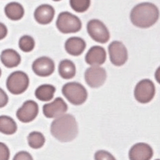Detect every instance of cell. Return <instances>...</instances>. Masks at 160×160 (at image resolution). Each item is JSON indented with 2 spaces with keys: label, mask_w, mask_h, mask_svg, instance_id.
I'll list each match as a JSON object with an SVG mask.
<instances>
[{
  "label": "cell",
  "mask_w": 160,
  "mask_h": 160,
  "mask_svg": "<svg viewBox=\"0 0 160 160\" xmlns=\"http://www.w3.org/2000/svg\"><path fill=\"white\" fill-rule=\"evenodd\" d=\"M155 160H160L159 159H155Z\"/></svg>",
  "instance_id": "cell-31"
},
{
  "label": "cell",
  "mask_w": 160,
  "mask_h": 160,
  "mask_svg": "<svg viewBox=\"0 0 160 160\" xmlns=\"http://www.w3.org/2000/svg\"><path fill=\"white\" fill-rule=\"evenodd\" d=\"M12 160H33V158L28 152L23 151L17 152Z\"/></svg>",
  "instance_id": "cell-27"
},
{
  "label": "cell",
  "mask_w": 160,
  "mask_h": 160,
  "mask_svg": "<svg viewBox=\"0 0 160 160\" xmlns=\"http://www.w3.org/2000/svg\"><path fill=\"white\" fill-rule=\"evenodd\" d=\"M62 93L65 98L74 105H81L88 98L87 89L77 82L66 83L62 86Z\"/></svg>",
  "instance_id": "cell-3"
},
{
  "label": "cell",
  "mask_w": 160,
  "mask_h": 160,
  "mask_svg": "<svg viewBox=\"0 0 160 160\" xmlns=\"http://www.w3.org/2000/svg\"><path fill=\"white\" fill-rule=\"evenodd\" d=\"M87 30L93 40L100 43H106L110 39V34L107 26L101 21L92 19L87 24Z\"/></svg>",
  "instance_id": "cell-7"
},
{
  "label": "cell",
  "mask_w": 160,
  "mask_h": 160,
  "mask_svg": "<svg viewBox=\"0 0 160 160\" xmlns=\"http://www.w3.org/2000/svg\"><path fill=\"white\" fill-rule=\"evenodd\" d=\"M76 72V65L69 59L61 61L58 65V74L62 78L66 80L72 79L75 76Z\"/></svg>",
  "instance_id": "cell-19"
},
{
  "label": "cell",
  "mask_w": 160,
  "mask_h": 160,
  "mask_svg": "<svg viewBox=\"0 0 160 160\" xmlns=\"http://www.w3.org/2000/svg\"><path fill=\"white\" fill-rule=\"evenodd\" d=\"M155 95V86L150 79H143L136 85L134 96L138 102L142 104L150 102Z\"/></svg>",
  "instance_id": "cell-6"
},
{
  "label": "cell",
  "mask_w": 160,
  "mask_h": 160,
  "mask_svg": "<svg viewBox=\"0 0 160 160\" xmlns=\"http://www.w3.org/2000/svg\"><path fill=\"white\" fill-rule=\"evenodd\" d=\"M94 159L95 160H116L112 154L104 150H100L96 152Z\"/></svg>",
  "instance_id": "cell-25"
},
{
  "label": "cell",
  "mask_w": 160,
  "mask_h": 160,
  "mask_svg": "<svg viewBox=\"0 0 160 160\" xmlns=\"http://www.w3.org/2000/svg\"><path fill=\"white\" fill-rule=\"evenodd\" d=\"M68 109V105L62 98H57L53 102L45 104L43 113L48 118H58L65 115Z\"/></svg>",
  "instance_id": "cell-11"
},
{
  "label": "cell",
  "mask_w": 160,
  "mask_h": 160,
  "mask_svg": "<svg viewBox=\"0 0 160 160\" xmlns=\"http://www.w3.org/2000/svg\"><path fill=\"white\" fill-rule=\"evenodd\" d=\"M59 32L63 34L76 33L81 30V21L77 16L69 12H62L59 14L56 22Z\"/></svg>",
  "instance_id": "cell-4"
},
{
  "label": "cell",
  "mask_w": 160,
  "mask_h": 160,
  "mask_svg": "<svg viewBox=\"0 0 160 160\" xmlns=\"http://www.w3.org/2000/svg\"><path fill=\"white\" fill-rule=\"evenodd\" d=\"M109 58L111 63L116 66H122L128 60V51L124 45L118 41L111 42L109 47Z\"/></svg>",
  "instance_id": "cell-8"
},
{
  "label": "cell",
  "mask_w": 160,
  "mask_h": 160,
  "mask_svg": "<svg viewBox=\"0 0 160 160\" xmlns=\"http://www.w3.org/2000/svg\"><path fill=\"white\" fill-rule=\"evenodd\" d=\"M55 92V87L49 84H44L38 87L35 90L34 94L38 100L41 101L48 102L54 98Z\"/></svg>",
  "instance_id": "cell-20"
},
{
  "label": "cell",
  "mask_w": 160,
  "mask_h": 160,
  "mask_svg": "<svg viewBox=\"0 0 160 160\" xmlns=\"http://www.w3.org/2000/svg\"><path fill=\"white\" fill-rule=\"evenodd\" d=\"M50 132L52 136L61 142L74 140L78 133V126L75 118L71 114H65L52 122Z\"/></svg>",
  "instance_id": "cell-1"
},
{
  "label": "cell",
  "mask_w": 160,
  "mask_h": 160,
  "mask_svg": "<svg viewBox=\"0 0 160 160\" xmlns=\"http://www.w3.org/2000/svg\"><path fill=\"white\" fill-rule=\"evenodd\" d=\"M21 56L13 49H6L3 50L1 54V61L5 67L13 68L17 67L21 62Z\"/></svg>",
  "instance_id": "cell-17"
},
{
  "label": "cell",
  "mask_w": 160,
  "mask_h": 160,
  "mask_svg": "<svg viewBox=\"0 0 160 160\" xmlns=\"http://www.w3.org/2000/svg\"><path fill=\"white\" fill-rule=\"evenodd\" d=\"M153 156V150L150 145L139 142L134 144L128 152L130 160H151Z\"/></svg>",
  "instance_id": "cell-13"
},
{
  "label": "cell",
  "mask_w": 160,
  "mask_h": 160,
  "mask_svg": "<svg viewBox=\"0 0 160 160\" xmlns=\"http://www.w3.org/2000/svg\"><path fill=\"white\" fill-rule=\"evenodd\" d=\"M7 33H8V30H7L6 26L4 24L1 23V39H3V38H5V37L7 35Z\"/></svg>",
  "instance_id": "cell-29"
},
{
  "label": "cell",
  "mask_w": 160,
  "mask_h": 160,
  "mask_svg": "<svg viewBox=\"0 0 160 160\" xmlns=\"http://www.w3.org/2000/svg\"><path fill=\"white\" fill-rule=\"evenodd\" d=\"M17 130V125L11 117L1 116L0 117V131L6 135H12Z\"/></svg>",
  "instance_id": "cell-21"
},
{
  "label": "cell",
  "mask_w": 160,
  "mask_h": 160,
  "mask_svg": "<svg viewBox=\"0 0 160 160\" xmlns=\"http://www.w3.org/2000/svg\"><path fill=\"white\" fill-rule=\"evenodd\" d=\"M86 43L81 37H72L69 38L65 43V49L70 55L78 57L85 51Z\"/></svg>",
  "instance_id": "cell-16"
},
{
  "label": "cell",
  "mask_w": 160,
  "mask_h": 160,
  "mask_svg": "<svg viewBox=\"0 0 160 160\" xmlns=\"http://www.w3.org/2000/svg\"><path fill=\"white\" fill-rule=\"evenodd\" d=\"M35 41L33 38L29 35H24L19 39V47L24 52H30L34 48Z\"/></svg>",
  "instance_id": "cell-23"
},
{
  "label": "cell",
  "mask_w": 160,
  "mask_h": 160,
  "mask_svg": "<svg viewBox=\"0 0 160 160\" xmlns=\"http://www.w3.org/2000/svg\"><path fill=\"white\" fill-rule=\"evenodd\" d=\"M39 113L38 104L32 100H27L22 107L17 110L16 116L19 121L23 123H28L33 121Z\"/></svg>",
  "instance_id": "cell-10"
},
{
  "label": "cell",
  "mask_w": 160,
  "mask_h": 160,
  "mask_svg": "<svg viewBox=\"0 0 160 160\" xmlns=\"http://www.w3.org/2000/svg\"><path fill=\"white\" fill-rule=\"evenodd\" d=\"M28 142L32 148L39 149L43 147L46 142V138L41 132L33 131L31 132L28 136Z\"/></svg>",
  "instance_id": "cell-22"
},
{
  "label": "cell",
  "mask_w": 160,
  "mask_h": 160,
  "mask_svg": "<svg viewBox=\"0 0 160 160\" xmlns=\"http://www.w3.org/2000/svg\"><path fill=\"white\" fill-rule=\"evenodd\" d=\"M159 17V10L157 6L152 3H141L131 10L130 19L135 26L140 28H148L154 25Z\"/></svg>",
  "instance_id": "cell-2"
},
{
  "label": "cell",
  "mask_w": 160,
  "mask_h": 160,
  "mask_svg": "<svg viewBox=\"0 0 160 160\" xmlns=\"http://www.w3.org/2000/svg\"><path fill=\"white\" fill-rule=\"evenodd\" d=\"M85 79L90 88H100L106 81L107 72L103 68L99 66H92L85 71Z\"/></svg>",
  "instance_id": "cell-9"
},
{
  "label": "cell",
  "mask_w": 160,
  "mask_h": 160,
  "mask_svg": "<svg viewBox=\"0 0 160 160\" xmlns=\"http://www.w3.org/2000/svg\"><path fill=\"white\" fill-rule=\"evenodd\" d=\"M29 83V77L25 72L16 71L12 72L7 78L6 87L12 94L19 95L26 91Z\"/></svg>",
  "instance_id": "cell-5"
},
{
  "label": "cell",
  "mask_w": 160,
  "mask_h": 160,
  "mask_svg": "<svg viewBox=\"0 0 160 160\" xmlns=\"http://www.w3.org/2000/svg\"><path fill=\"white\" fill-rule=\"evenodd\" d=\"M0 151H1V158H0V160H9V148L5 144H3V142L0 143Z\"/></svg>",
  "instance_id": "cell-26"
},
{
  "label": "cell",
  "mask_w": 160,
  "mask_h": 160,
  "mask_svg": "<svg viewBox=\"0 0 160 160\" xmlns=\"http://www.w3.org/2000/svg\"><path fill=\"white\" fill-rule=\"evenodd\" d=\"M54 15L55 10L54 7L46 3L38 6L34 12V19L38 23L42 25L50 23L52 22Z\"/></svg>",
  "instance_id": "cell-15"
},
{
  "label": "cell",
  "mask_w": 160,
  "mask_h": 160,
  "mask_svg": "<svg viewBox=\"0 0 160 160\" xmlns=\"http://www.w3.org/2000/svg\"><path fill=\"white\" fill-rule=\"evenodd\" d=\"M155 78L156 79V81L160 84V66L156 69L155 73Z\"/></svg>",
  "instance_id": "cell-30"
},
{
  "label": "cell",
  "mask_w": 160,
  "mask_h": 160,
  "mask_svg": "<svg viewBox=\"0 0 160 160\" xmlns=\"http://www.w3.org/2000/svg\"><path fill=\"white\" fill-rule=\"evenodd\" d=\"M8 98L5 92H3V90L1 89V107H3L6 105V104L8 103Z\"/></svg>",
  "instance_id": "cell-28"
},
{
  "label": "cell",
  "mask_w": 160,
  "mask_h": 160,
  "mask_svg": "<svg viewBox=\"0 0 160 160\" xmlns=\"http://www.w3.org/2000/svg\"><path fill=\"white\" fill-rule=\"evenodd\" d=\"M32 68L34 74L37 76L47 77L52 74L54 72V62L49 57H41L33 62Z\"/></svg>",
  "instance_id": "cell-12"
},
{
  "label": "cell",
  "mask_w": 160,
  "mask_h": 160,
  "mask_svg": "<svg viewBox=\"0 0 160 160\" xmlns=\"http://www.w3.org/2000/svg\"><path fill=\"white\" fill-rule=\"evenodd\" d=\"M6 17L12 21H19L24 15V8L22 4L17 2H10L4 8Z\"/></svg>",
  "instance_id": "cell-18"
},
{
  "label": "cell",
  "mask_w": 160,
  "mask_h": 160,
  "mask_svg": "<svg viewBox=\"0 0 160 160\" xmlns=\"http://www.w3.org/2000/svg\"><path fill=\"white\" fill-rule=\"evenodd\" d=\"M69 4L74 11L77 12H84L89 8L91 1L89 0H70Z\"/></svg>",
  "instance_id": "cell-24"
},
{
  "label": "cell",
  "mask_w": 160,
  "mask_h": 160,
  "mask_svg": "<svg viewBox=\"0 0 160 160\" xmlns=\"http://www.w3.org/2000/svg\"><path fill=\"white\" fill-rule=\"evenodd\" d=\"M107 58L105 50L101 46H94L88 50L85 55V62L88 65L98 66L105 63Z\"/></svg>",
  "instance_id": "cell-14"
}]
</instances>
